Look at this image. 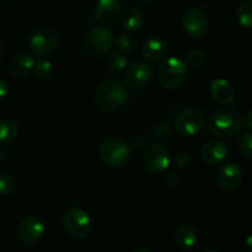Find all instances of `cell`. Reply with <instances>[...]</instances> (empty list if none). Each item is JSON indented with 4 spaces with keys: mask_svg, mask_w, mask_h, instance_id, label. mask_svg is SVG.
Masks as SVG:
<instances>
[{
    "mask_svg": "<svg viewBox=\"0 0 252 252\" xmlns=\"http://www.w3.org/2000/svg\"><path fill=\"white\" fill-rule=\"evenodd\" d=\"M218 182L225 191H235L243 182V170L236 162H228L219 170Z\"/></svg>",
    "mask_w": 252,
    "mask_h": 252,
    "instance_id": "14",
    "label": "cell"
},
{
    "mask_svg": "<svg viewBox=\"0 0 252 252\" xmlns=\"http://www.w3.org/2000/svg\"><path fill=\"white\" fill-rule=\"evenodd\" d=\"M175 165L180 169H185V167L189 166V164L191 162V155L187 152H180L179 154H176L174 159Z\"/></svg>",
    "mask_w": 252,
    "mask_h": 252,
    "instance_id": "30",
    "label": "cell"
},
{
    "mask_svg": "<svg viewBox=\"0 0 252 252\" xmlns=\"http://www.w3.org/2000/svg\"><path fill=\"white\" fill-rule=\"evenodd\" d=\"M128 91L121 81L106 79L95 91V103L101 111L113 112L126 103Z\"/></svg>",
    "mask_w": 252,
    "mask_h": 252,
    "instance_id": "2",
    "label": "cell"
},
{
    "mask_svg": "<svg viewBox=\"0 0 252 252\" xmlns=\"http://www.w3.org/2000/svg\"><path fill=\"white\" fill-rule=\"evenodd\" d=\"M134 1L139 2V4H152V2L157 1V0H134Z\"/></svg>",
    "mask_w": 252,
    "mask_h": 252,
    "instance_id": "35",
    "label": "cell"
},
{
    "mask_svg": "<svg viewBox=\"0 0 252 252\" xmlns=\"http://www.w3.org/2000/svg\"><path fill=\"white\" fill-rule=\"evenodd\" d=\"M7 94H9V86L2 79H0V102L6 97Z\"/></svg>",
    "mask_w": 252,
    "mask_h": 252,
    "instance_id": "33",
    "label": "cell"
},
{
    "mask_svg": "<svg viewBox=\"0 0 252 252\" xmlns=\"http://www.w3.org/2000/svg\"><path fill=\"white\" fill-rule=\"evenodd\" d=\"M142 53L143 57H144L148 62L157 63V62L162 61L167 53L166 42L159 36L150 37V38H148L147 41H145V43L143 44Z\"/></svg>",
    "mask_w": 252,
    "mask_h": 252,
    "instance_id": "17",
    "label": "cell"
},
{
    "mask_svg": "<svg viewBox=\"0 0 252 252\" xmlns=\"http://www.w3.org/2000/svg\"><path fill=\"white\" fill-rule=\"evenodd\" d=\"M122 26L127 31L135 32L139 31L144 25V17H143L142 11L138 7L130 6L122 14Z\"/></svg>",
    "mask_w": 252,
    "mask_h": 252,
    "instance_id": "19",
    "label": "cell"
},
{
    "mask_svg": "<svg viewBox=\"0 0 252 252\" xmlns=\"http://www.w3.org/2000/svg\"><path fill=\"white\" fill-rule=\"evenodd\" d=\"M128 65V59L125 56L123 52H113L106 59V66H107L108 71L112 74H117L126 69Z\"/></svg>",
    "mask_w": 252,
    "mask_h": 252,
    "instance_id": "22",
    "label": "cell"
},
{
    "mask_svg": "<svg viewBox=\"0 0 252 252\" xmlns=\"http://www.w3.org/2000/svg\"><path fill=\"white\" fill-rule=\"evenodd\" d=\"M33 70L37 78L42 79V80H46V79L51 78L52 73H53V66H52V63L49 61L41 59L37 63L34 62Z\"/></svg>",
    "mask_w": 252,
    "mask_h": 252,
    "instance_id": "26",
    "label": "cell"
},
{
    "mask_svg": "<svg viewBox=\"0 0 252 252\" xmlns=\"http://www.w3.org/2000/svg\"><path fill=\"white\" fill-rule=\"evenodd\" d=\"M182 27L192 38H202L209 30V19L202 7H193L182 16Z\"/></svg>",
    "mask_w": 252,
    "mask_h": 252,
    "instance_id": "8",
    "label": "cell"
},
{
    "mask_svg": "<svg viewBox=\"0 0 252 252\" xmlns=\"http://www.w3.org/2000/svg\"><path fill=\"white\" fill-rule=\"evenodd\" d=\"M63 228L70 236L84 239L93 231V219L84 209L73 207L64 212L62 218Z\"/></svg>",
    "mask_w": 252,
    "mask_h": 252,
    "instance_id": "4",
    "label": "cell"
},
{
    "mask_svg": "<svg viewBox=\"0 0 252 252\" xmlns=\"http://www.w3.org/2000/svg\"><path fill=\"white\" fill-rule=\"evenodd\" d=\"M239 149L248 159H252V133H244L239 139Z\"/></svg>",
    "mask_w": 252,
    "mask_h": 252,
    "instance_id": "28",
    "label": "cell"
},
{
    "mask_svg": "<svg viewBox=\"0 0 252 252\" xmlns=\"http://www.w3.org/2000/svg\"><path fill=\"white\" fill-rule=\"evenodd\" d=\"M19 238L25 245L33 246L38 243L44 234V225L41 219L34 216H27L17 226Z\"/></svg>",
    "mask_w": 252,
    "mask_h": 252,
    "instance_id": "12",
    "label": "cell"
},
{
    "mask_svg": "<svg viewBox=\"0 0 252 252\" xmlns=\"http://www.w3.org/2000/svg\"><path fill=\"white\" fill-rule=\"evenodd\" d=\"M58 44V33L49 27L37 30L30 37L29 46L32 53L37 57L51 54Z\"/></svg>",
    "mask_w": 252,
    "mask_h": 252,
    "instance_id": "9",
    "label": "cell"
},
{
    "mask_svg": "<svg viewBox=\"0 0 252 252\" xmlns=\"http://www.w3.org/2000/svg\"><path fill=\"white\" fill-rule=\"evenodd\" d=\"M19 128L12 120L0 121V147H5L11 144L17 137Z\"/></svg>",
    "mask_w": 252,
    "mask_h": 252,
    "instance_id": "21",
    "label": "cell"
},
{
    "mask_svg": "<svg viewBox=\"0 0 252 252\" xmlns=\"http://www.w3.org/2000/svg\"><path fill=\"white\" fill-rule=\"evenodd\" d=\"M206 61L207 57L203 51H201V49H192V51H189V53H187L185 63H186V65L189 66V68L198 69L204 65Z\"/></svg>",
    "mask_w": 252,
    "mask_h": 252,
    "instance_id": "24",
    "label": "cell"
},
{
    "mask_svg": "<svg viewBox=\"0 0 252 252\" xmlns=\"http://www.w3.org/2000/svg\"><path fill=\"white\" fill-rule=\"evenodd\" d=\"M243 127L252 130V110L246 112L243 117Z\"/></svg>",
    "mask_w": 252,
    "mask_h": 252,
    "instance_id": "32",
    "label": "cell"
},
{
    "mask_svg": "<svg viewBox=\"0 0 252 252\" xmlns=\"http://www.w3.org/2000/svg\"><path fill=\"white\" fill-rule=\"evenodd\" d=\"M143 164L150 174H162L170 166L169 150L161 144H152L145 149Z\"/></svg>",
    "mask_w": 252,
    "mask_h": 252,
    "instance_id": "10",
    "label": "cell"
},
{
    "mask_svg": "<svg viewBox=\"0 0 252 252\" xmlns=\"http://www.w3.org/2000/svg\"><path fill=\"white\" fill-rule=\"evenodd\" d=\"M207 127L214 137L233 138L243 129V116L230 107H220L214 110L207 121Z\"/></svg>",
    "mask_w": 252,
    "mask_h": 252,
    "instance_id": "1",
    "label": "cell"
},
{
    "mask_svg": "<svg viewBox=\"0 0 252 252\" xmlns=\"http://www.w3.org/2000/svg\"><path fill=\"white\" fill-rule=\"evenodd\" d=\"M174 241L180 250H192L197 243L196 229L193 226L189 225V224L180 225L174 233Z\"/></svg>",
    "mask_w": 252,
    "mask_h": 252,
    "instance_id": "18",
    "label": "cell"
},
{
    "mask_svg": "<svg viewBox=\"0 0 252 252\" xmlns=\"http://www.w3.org/2000/svg\"><path fill=\"white\" fill-rule=\"evenodd\" d=\"M121 10L120 0H98L95 7V20L105 26L112 25L121 16Z\"/></svg>",
    "mask_w": 252,
    "mask_h": 252,
    "instance_id": "13",
    "label": "cell"
},
{
    "mask_svg": "<svg viewBox=\"0 0 252 252\" xmlns=\"http://www.w3.org/2000/svg\"><path fill=\"white\" fill-rule=\"evenodd\" d=\"M116 46L123 53H127V52L134 51L135 47H137V39L133 34L130 33H122L116 38Z\"/></svg>",
    "mask_w": 252,
    "mask_h": 252,
    "instance_id": "25",
    "label": "cell"
},
{
    "mask_svg": "<svg viewBox=\"0 0 252 252\" xmlns=\"http://www.w3.org/2000/svg\"><path fill=\"white\" fill-rule=\"evenodd\" d=\"M113 38L112 32L106 27H95L86 32L83 39L84 51L91 57H102L112 48Z\"/></svg>",
    "mask_w": 252,
    "mask_h": 252,
    "instance_id": "7",
    "label": "cell"
},
{
    "mask_svg": "<svg viewBox=\"0 0 252 252\" xmlns=\"http://www.w3.org/2000/svg\"><path fill=\"white\" fill-rule=\"evenodd\" d=\"M100 158L110 167H122L129 160L132 150L129 145L117 138H108L100 147Z\"/></svg>",
    "mask_w": 252,
    "mask_h": 252,
    "instance_id": "5",
    "label": "cell"
},
{
    "mask_svg": "<svg viewBox=\"0 0 252 252\" xmlns=\"http://www.w3.org/2000/svg\"><path fill=\"white\" fill-rule=\"evenodd\" d=\"M153 79V69L148 63L142 61L134 62L127 66L125 74L126 84L130 89L139 90L145 88Z\"/></svg>",
    "mask_w": 252,
    "mask_h": 252,
    "instance_id": "11",
    "label": "cell"
},
{
    "mask_svg": "<svg viewBox=\"0 0 252 252\" xmlns=\"http://www.w3.org/2000/svg\"><path fill=\"white\" fill-rule=\"evenodd\" d=\"M228 148L218 140H211L201 148V158L209 165L221 164L228 157Z\"/></svg>",
    "mask_w": 252,
    "mask_h": 252,
    "instance_id": "15",
    "label": "cell"
},
{
    "mask_svg": "<svg viewBox=\"0 0 252 252\" xmlns=\"http://www.w3.org/2000/svg\"><path fill=\"white\" fill-rule=\"evenodd\" d=\"M207 122L206 112L199 107H189L177 113L174 120L175 129L186 137H194L203 129Z\"/></svg>",
    "mask_w": 252,
    "mask_h": 252,
    "instance_id": "6",
    "label": "cell"
},
{
    "mask_svg": "<svg viewBox=\"0 0 252 252\" xmlns=\"http://www.w3.org/2000/svg\"><path fill=\"white\" fill-rule=\"evenodd\" d=\"M2 57H4V48H2L1 43H0V61L2 59Z\"/></svg>",
    "mask_w": 252,
    "mask_h": 252,
    "instance_id": "36",
    "label": "cell"
},
{
    "mask_svg": "<svg viewBox=\"0 0 252 252\" xmlns=\"http://www.w3.org/2000/svg\"><path fill=\"white\" fill-rule=\"evenodd\" d=\"M211 95L220 105H230L235 101V90L226 79H214L211 84Z\"/></svg>",
    "mask_w": 252,
    "mask_h": 252,
    "instance_id": "16",
    "label": "cell"
},
{
    "mask_svg": "<svg viewBox=\"0 0 252 252\" xmlns=\"http://www.w3.org/2000/svg\"><path fill=\"white\" fill-rule=\"evenodd\" d=\"M15 189L14 177L6 172H0V196H7Z\"/></svg>",
    "mask_w": 252,
    "mask_h": 252,
    "instance_id": "27",
    "label": "cell"
},
{
    "mask_svg": "<svg viewBox=\"0 0 252 252\" xmlns=\"http://www.w3.org/2000/svg\"><path fill=\"white\" fill-rule=\"evenodd\" d=\"M152 133L155 138H158V139H166V138H169L170 134H171V128H170L169 123L166 122L158 123V125H155L154 127H153Z\"/></svg>",
    "mask_w": 252,
    "mask_h": 252,
    "instance_id": "29",
    "label": "cell"
},
{
    "mask_svg": "<svg viewBox=\"0 0 252 252\" xmlns=\"http://www.w3.org/2000/svg\"><path fill=\"white\" fill-rule=\"evenodd\" d=\"M238 22L245 29H252V1H243L236 9Z\"/></svg>",
    "mask_w": 252,
    "mask_h": 252,
    "instance_id": "23",
    "label": "cell"
},
{
    "mask_svg": "<svg viewBox=\"0 0 252 252\" xmlns=\"http://www.w3.org/2000/svg\"><path fill=\"white\" fill-rule=\"evenodd\" d=\"M158 79L164 88L174 90L185 84L187 79V65L177 57H169L160 64Z\"/></svg>",
    "mask_w": 252,
    "mask_h": 252,
    "instance_id": "3",
    "label": "cell"
},
{
    "mask_svg": "<svg viewBox=\"0 0 252 252\" xmlns=\"http://www.w3.org/2000/svg\"><path fill=\"white\" fill-rule=\"evenodd\" d=\"M244 248H245L246 251L252 252V235H249L245 239V241H244Z\"/></svg>",
    "mask_w": 252,
    "mask_h": 252,
    "instance_id": "34",
    "label": "cell"
},
{
    "mask_svg": "<svg viewBox=\"0 0 252 252\" xmlns=\"http://www.w3.org/2000/svg\"><path fill=\"white\" fill-rule=\"evenodd\" d=\"M33 57L21 53L11 61V63H10V71L15 76H25L33 69Z\"/></svg>",
    "mask_w": 252,
    "mask_h": 252,
    "instance_id": "20",
    "label": "cell"
},
{
    "mask_svg": "<svg viewBox=\"0 0 252 252\" xmlns=\"http://www.w3.org/2000/svg\"><path fill=\"white\" fill-rule=\"evenodd\" d=\"M179 182H180L179 175L174 171L170 172V174L166 176V179H165V185H166L167 189H174L175 187H177Z\"/></svg>",
    "mask_w": 252,
    "mask_h": 252,
    "instance_id": "31",
    "label": "cell"
}]
</instances>
